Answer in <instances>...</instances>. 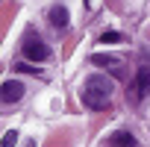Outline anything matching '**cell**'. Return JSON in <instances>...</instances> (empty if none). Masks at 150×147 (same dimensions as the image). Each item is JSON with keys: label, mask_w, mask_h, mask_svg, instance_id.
I'll list each match as a JSON object with an SVG mask.
<instances>
[{"label": "cell", "mask_w": 150, "mask_h": 147, "mask_svg": "<svg viewBox=\"0 0 150 147\" xmlns=\"http://www.w3.org/2000/svg\"><path fill=\"white\" fill-rule=\"evenodd\" d=\"M109 97H112V80L103 74H91L83 83V103L88 109H109Z\"/></svg>", "instance_id": "1"}, {"label": "cell", "mask_w": 150, "mask_h": 147, "mask_svg": "<svg viewBox=\"0 0 150 147\" xmlns=\"http://www.w3.org/2000/svg\"><path fill=\"white\" fill-rule=\"evenodd\" d=\"M21 50H24V56H27L30 62H44V59H50V47L44 44V38H41L38 33H27L24 41H21Z\"/></svg>", "instance_id": "2"}, {"label": "cell", "mask_w": 150, "mask_h": 147, "mask_svg": "<svg viewBox=\"0 0 150 147\" xmlns=\"http://www.w3.org/2000/svg\"><path fill=\"white\" fill-rule=\"evenodd\" d=\"M88 62H91V65H97V68H103V71H109L112 77L124 80V65H121V59H115V56H100V53H94V56H91Z\"/></svg>", "instance_id": "3"}, {"label": "cell", "mask_w": 150, "mask_h": 147, "mask_svg": "<svg viewBox=\"0 0 150 147\" xmlns=\"http://www.w3.org/2000/svg\"><path fill=\"white\" fill-rule=\"evenodd\" d=\"M21 97H24V83H21V80H6L3 88H0V100H3L6 106H12V103H18Z\"/></svg>", "instance_id": "4"}, {"label": "cell", "mask_w": 150, "mask_h": 147, "mask_svg": "<svg viewBox=\"0 0 150 147\" xmlns=\"http://www.w3.org/2000/svg\"><path fill=\"white\" fill-rule=\"evenodd\" d=\"M135 91H138V97L150 94V65H138V71H135Z\"/></svg>", "instance_id": "5"}, {"label": "cell", "mask_w": 150, "mask_h": 147, "mask_svg": "<svg viewBox=\"0 0 150 147\" xmlns=\"http://www.w3.org/2000/svg\"><path fill=\"white\" fill-rule=\"evenodd\" d=\"M109 147H135V135L121 129V132H112L109 135Z\"/></svg>", "instance_id": "6"}, {"label": "cell", "mask_w": 150, "mask_h": 147, "mask_svg": "<svg viewBox=\"0 0 150 147\" xmlns=\"http://www.w3.org/2000/svg\"><path fill=\"white\" fill-rule=\"evenodd\" d=\"M47 18H50V24H53L56 30H65V27H68V9H65V6H53V9L47 12Z\"/></svg>", "instance_id": "7"}, {"label": "cell", "mask_w": 150, "mask_h": 147, "mask_svg": "<svg viewBox=\"0 0 150 147\" xmlns=\"http://www.w3.org/2000/svg\"><path fill=\"white\" fill-rule=\"evenodd\" d=\"M100 41H103V44H118V41H124V35H121V33H115V30H109V33H103V35H100Z\"/></svg>", "instance_id": "8"}, {"label": "cell", "mask_w": 150, "mask_h": 147, "mask_svg": "<svg viewBox=\"0 0 150 147\" xmlns=\"http://www.w3.org/2000/svg\"><path fill=\"white\" fill-rule=\"evenodd\" d=\"M15 141H18V132H15V129L3 132V147H15Z\"/></svg>", "instance_id": "9"}]
</instances>
